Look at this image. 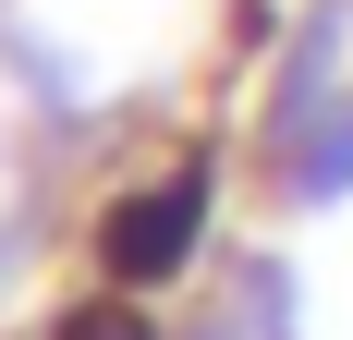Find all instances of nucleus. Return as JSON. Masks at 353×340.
Segmentation results:
<instances>
[{
	"label": "nucleus",
	"mask_w": 353,
	"mask_h": 340,
	"mask_svg": "<svg viewBox=\"0 0 353 340\" xmlns=\"http://www.w3.org/2000/svg\"><path fill=\"white\" fill-rule=\"evenodd\" d=\"M195 231H208V158L159 170V182H134V195L98 219V268L122 279V292H146V279H171L183 255H195Z\"/></svg>",
	"instance_id": "nucleus-1"
},
{
	"label": "nucleus",
	"mask_w": 353,
	"mask_h": 340,
	"mask_svg": "<svg viewBox=\"0 0 353 340\" xmlns=\"http://www.w3.org/2000/svg\"><path fill=\"white\" fill-rule=\"evenodd\" d=\"M61 340H146V316L134 304H85V316H61Z\"/></svg>",
	"instance_id": "nucleus-2"
}]
</instances>
